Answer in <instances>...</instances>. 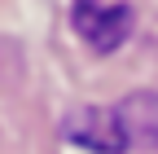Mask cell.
<instances>
[{
	"label": "cell",
	"instance_id": "6da1fadb",
	"mask_svg": "<svg viewBox=\"0 0 158 154\" xmlns=\"http://www.w3.org/2000/svg\"><path fill=\"white\" fill-rule=\"evenodd\" d=\"M70 22L79 31V40L97 53H114L127 44V35L136 27V13L132 5H101V0H75L70 9Z\"/></svg>",
	"mask_w": 158,
	"mask_h": 154
},
{
	"label": "cell",
	"instance_id": "7a4b0ae2",
	"mask_svg": "<svg viewBox=\"0 0 158 154\" xmlns=\"http://www.w3.org/2000/svg\"><path fill=\"white\" fill-rule=\"evenodd\" d=\"M66 141L75 145H84L92 154H127V132H123V119H118V110L114 106H79L66 114Z\"/></svg>",
	"mask_w": 158,
	"mask_h": 154
},
{
	"label": "cell",
	"instance_id": "3957f363",
	"mask_svg": "<svg viewBox=\"0 0 158 154\" xmlns=\"http://www.w3.org/2000/svg\"><path fill=\"white\" fill-rule=\"evenodd\" d=\"M132 150H158V92H132L114 106Z\"/></svg>",
	"mask_w": 158,
	"mask_h": 154
}]
</instances>
